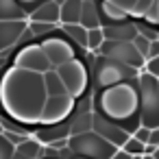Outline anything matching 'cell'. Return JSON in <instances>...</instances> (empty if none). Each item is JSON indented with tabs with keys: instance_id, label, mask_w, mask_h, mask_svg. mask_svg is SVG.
<instances>
[{
	"instance_id": "cell-21",
	"label": "cell",
	"mask_w": 159,
	"mask_h": 159,
	"mask_svg": "<svg viewBox=\"0 0 159 159\" xmlns=\"http://www.w3.org/2000/svg\"><path fill=\"white\" fill-rule=\"evenodd\" d=\"M146 152H152L155 148H159V126L157 129H150V137H148V144H146Z\"/></svg>"
},
{
	"instance_id": "cell-28",
	"label": "cell",
	"mask_w": 159,
	"mask_h": 159,
	"mask_svg": "<svg viewBox=\"0 0 159 159\" xmlns=\"http://www.w3.org/2000/svg\"><path fill=\"white\" fill-rule=\"evenodd\" d=\"M152 157H155V159H159V148H155V150H152Z\"/></svg>"
},
{
	"instance_id": "cell-16",
	"label": "cell",
	"mask_w": 159,
	"mask_h": 159,
	"mask_svg": "<svg viewBox=\"0 0 159 159\" xmlns=\"http://www.w3.org/2000/svg\"><path fill=\"white\" fill-rule=\"evenodd\" d=\"M105 29L102 26H98V29H89V33H87V48H89V52H98L100 48H102V44H105Z\"/></svg>"
},
{
	"instance_id": "cell-14",
	"label": "cell",
	"mask_w": 159,
	"mask_h": 159,
	"mask_svg": "<svg viewBox=\"0 0 159 159\" xmlns=\"http://www.w3.org/2000/svg\"><path fill=\"white\" fill-rule=\"evenodd\" d=\"M39 155H42V144H39V139H31V137H26L22 144L16 146V155H13V159H37Z\"/></svg>"
},
{
	"instance_id": "cell-22",
	"label": "cell",
	"mask_w": 159,
	"mask_h": 159,
	"mask_svg": "<svg viewBox=\"0 0 159 159\" xmlns=\"http://www.w3.org/2000/svg\"><path fill=\"white\" fill-rule=\"evenodd\" d=\"M133 135H135V137H137L139 142L148 144V137H150V129H148V126H144V124H139V126H137V131H135Z\"/></svg>"
},
{
	"instance_id": "cell-13",
	"label": "cell",
	"mask_w": 159,
	"mask_h": 159,
	"mask_svg": "<svg viewBox=\"0 0 159 159\" xmlns=\"http://www.w3.org/2000/svg\"><path fill=\"white\" fill-rule=\"evenodd\" d=\"M0 20H26V9L18 0H0Z\"/></svg>"
},
{
	"instance_id": "cell-17",
	"label": "cell",
	"mask_w": 159,
	"mask_h": 159,
	"mask_svg": "<svg viewBox=\"0 0 159 159\" xmlns=\"http://www.w3.org/2000/svg\"><path fill=\"white\" fill-rule=\"evenodd\" d=\"M146 148H148V146H146L144 142H139L135 135H131V137L124 142V146H122V150H124V152H129L131 157H142V155L146 152Z\"/></svg>"
},
{
	"instance_id": "cell-2",
	"label": "cell",
	"mask_w": 159,
	"mask_h": 159,
	"mask_svg": "<svg viewBox=\"0 0 159 159\" xmlns=\"http://www.w3.org/2000/svg\"><path fill=\"white\" fill-rule=\"evenodd\" d=\"M137 92H139V118L148 129L159 126V76L142 70L137 74Z\"/></svg>"
},
{
	"instance_id": "cell-1",
	"label": "cell",
	"mask_w": 159,
	"mask_h": 159,
	"mask_svg": "<svg viewBox=\"0 0 159 159\" xmlns=\"http://www.w3.org/2000/svg\"><path fill=\"white\" fill-rule=\"evenodd\" d=\"M0 98L5 111L20 122H39L48 92L44 85V74L24 68H11L0 81Z\"/></svg>"
},
{
	"instance_id": "cell-9",
	"label": "cell",
	"mask_w": 159,
	"mask_h": 159,
	"mask_svg": "<svg viewBox=\"0 0 159 159\" xmlns=\"http://www.w3.org/2000/svg\"><path fill=\"white\" fill-rule=\"evenodd\" d=\"M102 29H105L107 39H118V42H133L135 35L139 33L135 20H122V22H116V24H105Z\"/></svg>"
},
{
	"instance_id": "cell-25",
	"label": "cell",
	"mask_w": 159,
	"mask_h": 159,
	"mask_svg": "<svg viewBox=\"0 0 159 159\" xmlns=\"http://www.w3.org/2000/svg\"><path fill=\"white\" fill-rule=\"evenodd\" d=\"M111 159H133V157H131V155H129V152H124V150H122V148H120V150H118V152H116V155H113V157H111Z\"/></svg>"
},
{
	"instance_id": "cell-11",
	"label": "cell",
	"mask_w": 159,
	"mask_h": 159,
	"mask_svg": "<svg viewBox=\"0 0 159 159\" xmlns=\"http://www.w3.org/2000/svg\"><path fill=\"white\" fill-rule=\"evenodd\" d=\"M85 0H63L61 2V24H79L83 16Z\"/></svg>"
},
{
	"instance_id": "cell-20",
	"label": "cell",
	"mask_w": 159,
	"mask_h": 159,
	"mask_svg": "<svg viewBox=\"0 0 159 159\" xmlns=\"http://www.w3.org/2000/svg\"><path fill=\"white\" fill-rule=\"evenodd\" d=\"M155 5H157V0H137V2H135V9H133V16L146 18V13H148Z\"/></svg>"
},
{
	"instance_id": "cell-23",
	"label": "cell",
	"mask_w": 159,
	"mask_h": 159,
	"mask_svg": "<svg viewBox=\"0 0 159 159\" xmlns=\"http://www.w3.org/2000/svg\"><path fill=\"white\" fill-rule=\"evenodd\" d=\"M109 2L118 5L120 9H124V11H129V13H133V9H135V2H137V0H109Z\"/></svg>"
},
{
	"instance_id": "cell-18",
	"label": "cell",
	"mask_w": 159,
	"mask_h": 159,
	"mask_svg": "<svg viewBox=\"0 0 159 159\" xmlns=\"http://www.w3.org/2000/svg\"><path fill=\"white\" fill-rule=\"evenodd\" d=\"M13 155H16V144H11L5 133H0V159H13Z\"/></svg>"
},
{
	"instance_id": "cell-19",
	"label": "cell",
	"mask_w": 159,
	"mask_h": 159,
	"mask_svg": "<svg viewBox=\"0 0 159 159\" xmlns=\"http://www.w3.org/2000/svg\"><path fill=\"white\" fill-rule=\"evenodd\" d=\"M133 46L139 50V55H142L144 59H148V52H150V39H148L146 35L137 33V35H135V39H133Z\"/></svg>"
},
{
	"instance_id": "cell-12",
	"label": "cell",
	"mask_w": 159,
	"mask_h": 159,
	"mask_svg": "<svg viewBox=\"0 0 159 159\" xmlns=\"http://www.w3.org/2000/svg\"><path fill=\"white\" fill-rule=\"evenodd\" d=\"M44 85H46L48 96H63V94H68V87H66L63 79L59 76L57 68H52V70L44 72Z\"/></svg>"
},
{
	"instance_id": "cell-3",
	"label": "cell",
	"mask_w": 159,
	"mask_h": 159,
	"mask_svg": "<svg viewBox=\"0 0 159 159\" xmlns=\"http://www.w3.org/2000/svg\"><path fill=\"white\" fill-rule=\"evenodd\" d=\"M70 150L76 157H87V159H111L120 148L98 135L96 131H83L76 135H70Z\"/></svg>"
},
{
	"instance_id": "cell-15",
	"label": "cell",
	"mask_w": 159,
	"mask_h": 159,
	"mask_svg": "<svg viewBox=\"0 0 159 159\" xmlns=\"http://www.w3.org/2000/svg\"><path fill=\"white\" fill-rule=\"evenodd\" d=\"M63 33L74 42L76 48H87V33H89V29H85L81 22L79 24H63Z\"/></svg>"
},
{
	"instance_id": "cell-6",
	"label": "cell",
	"mask_w": 159,
	"mask_h": 159,
	"mask_svg": "<svg viewBox=\"0 0 159 159\" xmlns=\"http://www.w3.org/2000/svg\"><path fill=\"white\" fill-rule=\"evenodd\" d=\"M57 72L63 79V83H66V87H68V92L72 96H79L81 92L87 89V68L79 57L66 61L63 66H59Z\"/></svg>"
},
{
	"instance_id": "cell-30",
	"label": "cell",
	"mask_w": 159,
	"mask_h": 159,
	"mask_svg": "<svg viewBox=\"0 0 159 159\" xmlns=\"http://www.w3.org/2000/svg\"><path fill=\"white\" fill-rule=\"evenodd\" d=\"M76 159H87V157H76Z\"/></svg>"
},
{
	"instance_id": "cell-24",
	"label": "cell",
	"mask_w": 159,
	"mask_h": 159,
	"mask_svg": "<svg viewBox=\"0 0 159 159\" xmlns=\"http://www.w3.org/2000/svg\"><path fill=\"white\" fill-rule=\"evenodd\" d=\"M144 70H146V72H150V74H155V76H159V57L148 59V61H146V66H144Z\"/></svg>"
},
{
	"instance_id": "cell-10",
	"label": "cell",
	"mask_w": 159,
	"mask_h": 159,
	"mask_svg": "<svg viewBox=\"0 0 159 159\" xmlns=\"http://www.w3.org/2000/svg\"><path fill=\"white\" fill-rule=\"evenodd\" d=\"M29 16H31V22L57 24V22H61V5L57 2V0H46V2L37 5Z\"/></svg>"
},
{
	"instance_id": "cell-5",
	"label": "cell",
	"mask_w": 159,
	"mask_h": 159,
	"mask_svg": "<svg viewBox=\"0 0 159 159\" xmlns=\"http://www.w3.org/2000/svg\"><path fill=\"white\" fill-rule=\"evenodd\" d=\"M16 66L18 68H24V70H31V72H48L52 70V61L48 59L46 50L42 48V44H26L20 48V52L16 55Z\"/></svg>"
},
{
	"instance_id": "cell-8",
	"label": "cell",
	"mask_w": 159,
	"mask_h": 159,
	"mask_svg": "<svg viewBox=\"0 0 159 159\" xmlns=\"http://www.w3.org/2000/svg\"><path fill=\"white\" fill-rule=\"evenodd\" d=\"M26 20H0V52H7L11 46H16L26 33Z\"/></svg>"
},
{
	"instance_id": "cell-29",
	"label": "cell",
	"mask_w": 159,
	"mask_h": 159,
	"mask_svg": "<svg viewBox=\"0 0 159 159\" xmlns=\"http://www.w3.org/2000/svg\"><path fill=\"white\" fill-rule=\"evenodd\" d=\"M0 133H5V124L2 122H0Z\"/></svg>"
},
{
	"instance_id": "cell-7",
	"label": "cell",
	"mask_w": 159,
	"mask_h": 159,
	"mask_svg": "<svg viewBox=\"0 0 159 159\" xmlns=\"http://www.w3.org/2000/svg\"><path fill=\"white\" fill-rule=\"evenodd\" d=\"M76 96H72L70 92L63 94V96H48L46 98V105H44V111H42V118H39V124H55V122H63L66 116L74 109Z\"/></svg>"
},
{
	"instance_id": "cell-4",
	"label": "cell",
	"mask_w": 159,
	"mask_h": 159,
	"mask_svg": "<svg viewBox=\"0 0 159 159\" xmlns=\"http://www.w3.org/2000/svg\"><path fill=\"white\" fill-rule=\"evenodd\" d=\"M98 52L102 57H107V59H113V61L124 63V66L135 68V70H144V66H146V59L139 55V50L133 46V42L105 39V44H102V48Z\"/></svg>"
},
{
	"instance_id": "cell-27",
	"label": "cell",
	"mask_w": 159,
	"mask_h": 159,
	"mask_svg": "<svg viewBox=\"0 0 159 159\" xmlns=\"http://www.w3.org/2000/svg\"><path fill=\"white\" fill-rule=\"evenodd\" d=\"M152 22H159V0H157V13H155V18H152Z\"/></svg>"
},
{
	"instance_id": "cell-26",
	"label": "cell",
	"mask_w": 159,
	"mask_h": 159,
	"mask_svg": "<svg viewBox=\"0 0 159 159\" xmlns=\"http://www.w3.org/2000/svg\"><path fill=\"white\" fill-rule=\"evenodd\" d=\"M18 2H20V5H26L24 9H26V13H29V5H35L37 0H18Z\"/></svg>"
}]
</instances>
